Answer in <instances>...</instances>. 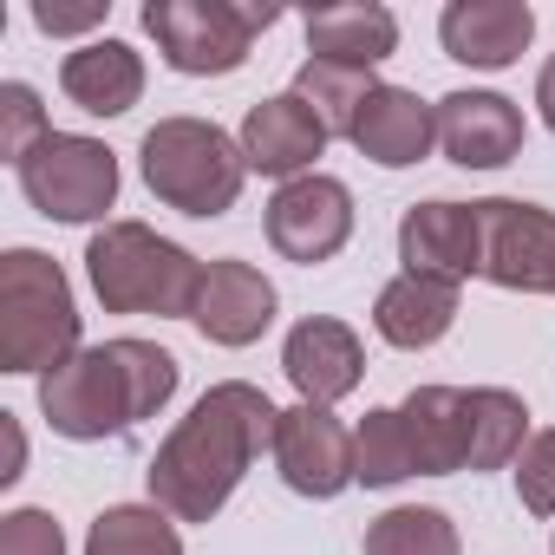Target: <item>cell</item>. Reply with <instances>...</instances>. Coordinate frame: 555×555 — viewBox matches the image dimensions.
Masks as SVG:
<instances>
[{
  "label": "cell",
  "instance_id": "277c9868",
  "mask_svg": "<svg viewBox=\"0 0 555 555\" xmlns=\"http://www.w3.org/2000/svg\"><path fill=\"white\" fill-rule=\"evenodd\" d=\"M138 177L144 190L177 209V216H196V222H216L235 209L242 183H248V157L242 144L216 125V118H157L138 144Z\"/></svg>",
  "mask_w": 555,
  "mask_h": 555
},
{
  "label": "cell",
  "instance_id": "8fae6325",
  "mask_svg": "<svg viewBox=\"0 0 555 555\" xmlns=\"http://www.w3.org/2000/svg\"><path fill=\"white\" fill-rule=\"evenodd\" d=\"M274 314H282V295H274L268 274H261L255 261H242V255H222V261L203 268V295H196L190 327H196L209 347L242 353V347H255V340L274 327Z\"/></svg>",
  "mask_w": 555,
  "mask_h": 555
},
{
  "label": "cell",
  "instance_id": "7c38bea8",
  "mask_svg": "<svg viewBox=\"0 0 555 555\" xmlns=\"http://www.w3.org/2000/svg\"><path fill=\"white\" fill-rule=\"evenodd\" d=\"M282 373H288V386H295L301 405H327L334 412L340 399H353L366 386V347H360V334L347 321L308 314L282 340Z\"/></svg>",
  "mask_w": 555,
  "mask_h": 555
},
{
  "label": "cell",
  "instance_id": "7402d4cb",
  "mask_svg": "<svg viewBox=\"0 0 555 555\" xmlns=\"http://www.w3.org/2000/svg\"><path fill=\"white\" fill-rule=\"evenodd\" d=\"M529 405L509 386H464V470H503L516 464V451L529 444Z\"/></svg>",
  "mask_w": 555,
  "mask_h": 555
},
{
  "label": "cell",
  "instance_id": "7a4b0ae2",
  "mask_svg": "<svg viewBox=\"0 0 555 555\" xmlns=\"http://www.w3.org/2000/svg\"><path fill=\"white\" fill-rule=\"evenodd\" d=\"M177 379L183 366L170 347L125 334L105 347H79L66 366H53L40 379V418L73 444H105L138 418H157L177 399Z\"/></svg>",
  "mask_w": 555,
  "mask_h": 555
},
{
  "label": "cell",
  "instance_id": "52a82bcc",
  "mask_svg": "<svg viewBox=\"0 0 555 555\" xmlns=\"http://www.w3.org/2000/svg\"><path fill=\"white\" fill-rule=\"evenodd\" d=\"M14 177H21V196L47 222H112V209H118V151L86 131L40 138L14 164Z\"/></svg>",
  "mask_w": 555,
  "mask_h": 555
},
{
  "label": "cell",
  "instance_id": "6da1fadb",
  "mask_svg": "<svg viewBox=\"0 0 555 555\" xmlns=\"http://www.w3.org/2000/svg\"><path fill=\"white\" fill-rule=\"evenodd\" d=\"M274 418H282V405H274L261 386L248 379H216L177 425L170 438L157 444L151 457V503L177 522H209L222 516V503L242 490L248 464L261 451H274Z\"/></svg>",
  "mask_w": 555,
  "mask_h": 555
},
{
  "label": "cell",
  "instance_id": "f546056e",
  "mask_svg": "<svg viewBox=\"0 0 555 555\" xmlns=\"http://www.w3.org/2000/svg\"><path fill=\"white\" fill-rule=\"evenodd\" d=\"M105 14H112V0H34V27L47 40H79L92 27H105Z\"/></svg>",
  "mask_w": 555,
  "mask_h": 555
},
{
  "label": "cell",
  "instance_id": "9c48e42d",
  "mask_svg": "<svg viewBox=\"0 0 555 555\" xmlns=\"http://www.w3.org/2000/svg\"><path fill=\"white\" fill-rule=\"evenodd\" d=\"M261 229H268V248L282 261L321 268V261H334L353 242V190L340 177H327V170L295 177V183H274Z\"/></svg>",
  "mask_w": 555,
  "mask_h": 555
},
{
  "label": "cell",
  "instance_id": "4fadbf2b",
  "mask_svg": "<svg viewBox=\"0 0 555 555\" xmlns=\"http://www.w3.org/2000/svg\"><path fill=\"white\" fill-rule=\"evenodd\" d=\"M522 138H529L522 105L503 99V92L464 86V92H444L438 99V151L457 170H503V164L522 157Z\"/></svg>",
  "mask_w": 555,
  "mask_h": 555
},
{
  "label": "cell",
  "instance_id": "2e32d148",
  "mask_svg": "<svg viewBox=\"0 0 555 555\" xmlns=\"http://www.w3.org/2000/svg\"><path fill=\"white\" fill-rule=\"evenodd\" d=\"M399 261L405 274H438V282H470L477 261H483V235H477V203H412L399 216Z\"/></svg>",
  "mask_w": 555,
  "mask_h": 555
},
{
  "label": "cell",
  "instance_id": "ac0fdd59",
  "mask_svg": "<svg viewBox=\"0 0 555 555\" xmlns=\"http://www.w3.org/2000/svg\"><path fill=\"white\" fill-rule=\"evenodd\" d=\"M144 53L131 40H86L60 60V92L66 105H79L86 118H125L138 99H144Z\"/></svg>",
  "mask_w": 555,
  "mask_h": 555
},
{
  "label": "cell",
  "instance_id": "d6986e66",
  "mask_svg": "<svg viewBox=\"0 0 555 555\" xmlns=\"http://www.w3.org/2000/svg\"><path fill=\"white\" fill-rule=\"evenodd\" d=\"M347 144H353L366 164H379V170H412V164H425L431 144H438V105H425V99L405 92V86H379V92L366 99V112H360V125H353Z\"/></svg>",
  "mask_w": 555,
  "mask_h": 555
},
{
  "label": "cell",
  "instance_id": "83f0119b",
  "mask_svg": "<svg viewBox=\"0 0 555 555\" xmlns=\"http://www.w3.org/2000/svg\"><path fill=\"white\" fill-rule=\"evenodd\" d=\"M509 477H516V503L548 522L555 516V425H535L529 431V444L516 451Z\"/></svg>",
  "mask_w": 555,
  "mask_h": 555
},
{
  "label": "cell",
  "instance_id": "d4e9b609",
  "mask_svg": "<svg viewBox=\"0 0 555 555\" xmlns=\"http://www.w3.org/2000/svg\"><path fill=\"white\" fill-rule=\"evenodd\" d=\"M86 555H183V529L157 503H112L92 516Z\"/></svg>",
  "mask_w": 555,
  "mask_h": 555
},
{
  "label": "cell",
  "instance_id": "44dd1931",
  "mask_svg": "<svg viewBox=\"0 0 555 555\" xmlns=\"http://www.w3.org/2000/svg\"><path fill=\"white\" fill-rule=\"evenodd\" d=\"M418 477H457L464 470V386H412L399 399Z\"/></svg>",
  "mask_w": 555,
  "mask_h": 555
},
{
  "label": "cell",
  "instance_id": "1f68e13d",
  "mask_svg": "<svg viewBox=\"0 0 555 555\" xmlns=\"http://www.w3.org/2000/svg\"><path fill=\"white\" fill-rule=\"evenodd\" d=\"M548 555H555V535H548Z\"/></svg>",
  "mask_w": 555,
  "mask_h": 555
},
{
  "label": "cell",
  "instance_id": "484cf974",
  "mask_svg": "<svg viewBox=\"0 0 555 555\" xmlns=\"http://www.w3.org/2000/svg\"><path fill=\"white\" fill-rule=\"evenodd\" d=\"M405 477H418L405 418H399V405H373V412L353 425V483L392 490V483H405Z\"/></svg>",
  "mask_w": 555,
  "mask_h": 555
},
{
  "label": "cell",
  "instance_id": "cb8c5ba5",
  "mask_svg": "<svg viewBox=\"0 0 555 555\" xmlns=\"http://www.w3.org/2000/svg\"><path fill=\"white\" fill-rule=\"evenodd\" d=\"M360 555H464V535L438 503H392L366 522Z\"/></svg>",
  "mask_w": 555,
  "mask_h": 555
},
{
  "label": "cell",
  "instance_id": "8992f818",
  "mask_svg": "<svg viewBox=\"0 0 555 555\" xmlns=\"http://www.w3.org/2000/svg\"><path fill=\"white\" fill-rule=\"evenodd\" d=\"M144 34L157 60L183 79H229L242 73L255 34L282 21L274 0H144Z\"/></svg>",
  "mask_w": 555,
  "mask_h": 555
},
{
  "label": "cell",
  "instance_id": "4316f807",
  "mask_svg": "<svg viewBox=\"0 0 555 555\" xmlns=\"http://www.w3.org/2000/svg\"><path fill=\"white\" fill-rule=\"evenodd\" d=\"M40 138H53V118H47L40 92L27 79H8V86H0V157L21 164Z\"/></svg>",
  "mask_w": 555,
  "mask_h": 555
},
{
  "label": "cell",
  "instance_id": "9a60e30c",
  "mask_svg": "<svg viewBox=\"0 0 555 555\" xmlns=\"http://www.w3.org/2000/svg\"><path fill=\"white\" fill-rule=\"evenodd\" d=\"M535 40V8L529 0H451L438 14V47L444 60L470 73H503L529 53Z\"/></svg>",
  "mask_w": 555,
  "mask_h": 555
},
{
  "label": "cell",
  "instance_id": "ba28073f",
  "mask_svg": "<svg viewBox=\"0 0 555 555\" xmlns=\"http://www.w3.org/2000/svg\"><path fill=\"white\" fill-rule=\"evenodd\" d=\"M483 261L477 274L509 295H555V209L522 196H483L477 203Z\"/></svg>",
  "mask_w": 555,
  "mask_h": 555
},
{
  "label": "cell",
  "instance_id": "5b68a950",
  "mask_svg": "<svg viewBox=\"0 0 555 555\" xmlns=\"http://www.w3.org/2000/svg\"><path fill=\"white\" fill-rule=\"evenodd\" d=\"M79 353V301L66 268L40 248L0 255V373L47 379Z\"/></svg>",
  "mask_w": 555,
  "mask_h": 555
},
{
  "label": "cell",
  "instance_id": "30bf717a",
  "mask_svg": "<svg viewBox=\"0 0 555 555\" xmlns=\"http://www.w3.org/2000/svg\"><path fill=\"white\" fill-rule=\"evenodd\" d=\"M274 470L282 483L308 503H334L340 490H353V431L327 412V405H288L274 418Z\"/></svg>",
  "mask_w": 555,
  "mask_h": 555
},
{
  "label": "cell",
  "instance_id": "4dcf8cb0",
  "mask_svg": "<svg viewBox=\"0 0 555 555\" xmlns=\"http://www.w3.org/2000/svg\"><path fill=\"white\" fill-rule=\"evenodd\" d=\"M535 112H542V125L555 131V53H548L542 73H535Z\"/></svg>",
  "mask_w": 555,
  "mask_h": 555
},
{
  "label": "cell",
  "instance_id": "3957f363",
  "mask_svg": "<svg viewBox=\"0 0 555 555\" xmlns=\"http://www.w3.org/2000/svg\"><path fill=\"white\" fill-rule=\"evenodd\" d=\"M203 268L183 242L157 235L151 222L112 216L86 242V282L105 314H157V321H190L203 295Z\"/></svg>",
  "mask_w": 555,
  "mask_h": 555
},
{
  "label": "cell",
  "instance_id": "5bb4252c",
  "mask_svg": "<svg viewBox=\"0 0 555 555\" xmlns=\"http://www.w3.org/2000/svg\"><path fill=\"white\" fill-rule=\"evenodd\" d=\"M248 170L274 177V183H295V177H314V164L327 157V125L295 99V92H274V99H255L242 112V131H235Z\"/></svg>",
  "mask_w": 555,
  "mask_h": 555
},
{
  "label": "cell",
  "instance_id": "603a6c76",
  "mask_svg": "<svg viewBox=\"0 0 555 555\" xmlns=\"http://www.w3.org/2000/svg\"><path fill=\"white\" fill-rule=\"evenodd\" d=\"M288 92L327 125V138H353V125H360L366 99L379 92V79L373 73H353V66H327V60H301V73H295Z\"/></svg>",
  "mask_w": 555,
  "mask_h": 555
},
{
  "label": "cell",
  "instance_id": "ffe728a7",
  "mask_svg": "<svg viewBox=\"0 0 555 555\" xmlns=\"http://www.w3.org/2000/svg\"><path fill=\"white\" fill-rule=\"evenodd\" d=\"M308 34V60H327V66H353V73H373L399 53V14L379 8V0H334V8H314L301 21Z\"/></svg>",
  "mask_w": 555,
  "mask_h": 555
},
{
  "label": "cell",
  "instance_id": "e0dca14e",
  "mask_svg": "<svg viewBox=\"0 0 555 555\" xmlns=\"http://www.w3.org/2000/svg\"><path fill=\"white\" fill-rule=\"evenodd\" d=\"M457 301L464 288L457 282H438V274H392V282L373 295V334L399 353H425L438 347L451 327H457Z\"/></svg>",
  "mask_w": 555,
  "mask_h": 555
},
{
  "label": "cell",
  "instance_id": "f1b7e54d",
  "mask_svg": "<svg viewBox=\"0 0 555 555\" xmlns=\"http://www.w3.org/2000/svg\"><path fill=\"white\" fill-rule=\"evenodd\" d=\"M0 555H66V529L53 509L40 503H21L0 516Z\"/></svg>",
  "mask_w": 555,
  "mask_h": 555
}]
</instances>
